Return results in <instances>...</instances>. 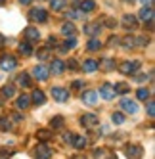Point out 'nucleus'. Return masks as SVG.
<instances>
[{
  "label": "nucleus",
  "instance_id": "aec40b11",
  "mask_svg": "<svg viewBox=\"0 0 155 159\" xmlns=\"http://www.w3.org/2000/svg\"><path fill=\"white\" fill-rule=\"evenodd\" d=\"M19 86H23V88H29L31 86V75L29 73H21L19 77H17V81H16Z\"/></svg>",
  "mask_w": 155,
  "mask_h": 159
},
{
  "label": "nucleus",
  "instance_id": "6e6d98bb",
  "mask_svg": "<svg viewBox=\"0 0 155 159\" xmlns=\"http://www.w3.org/2000/svg\"><path fill=\"white\" fill-rule=\"evenodd\" d=\"M4 2H6V0H0V6H2V4H4Z\"/></svg>",
  "mask_w": 155,
  "mask_h": 159
},
{
  "label": "nucleus",
  "instance_id": "c9c22d12",
  "mask_svg": "<svg viewBox=\"0 0 155 159\" xmlns=\"http://www.w3.org/2000/svg\"><path fill=\"white\" fill-rule=\"evenodd\" d=\"M12 129V123H10V119L8 117H0V130H10Z\"/></svg>",
  "mask_w": 155,
  "mask_h": 159
},
{
  "label": "nucleus",
  "instance_id": "603ef678",
  "mask_svg": "<svg viewBox=\"0 0 155 159\" xmlns=\"http://www.w3.org/2000/svg\"><path fill=\"white\" fill-rule=\"evenodd\" d=\"M4 44H6V39H4V35H0V48H2Z\"/></svg>",
  "mask_w": 155,
  "mask_h": 159
},
{
  "label": "nucleus",
  "instance_id": "3c124183",
  "mask_svg": "<svg viewBox=\"0 0 155 159\" xmlns=\"http://www.w3.org/2000/svg\"><path fill=\"white\" fill-rule=\"evenodd\" d=\"M140 2H142L144 6H151V4H153V0H140Z\"/></svg>",
  "mask_w": 155,
  "mask_h": 159
},
{
  "label": "nucleus",
  "instance_id": "2f4dec72",
  "mask_svg": "<svg viewBox=\"0 0 155 159\" xmlns=\"http://www.w3.org/2000/svg\"><path fill=\"white\" fill-rule=\"evenodd\" d=\"M14 94H16V88L12 86V84H8V86H4L2 88V98H14Z\"/></svg>",
  "mask_w": 155,
  "mask_h": 159
},
{
  "label": "nucleus",
  "instance_id": "f257e3e1",
  "mask_svg": "<svg viewBox=\"0 0 155 159\" xmlns=\"http://www.w3.org/2000/svg\"><path fill=\"white\" fill-rule=\"evenodd\" d=\"M52 98L60 102V104H63V102L69 100V88H63V86H52Z\"/></svg>",
  "mask_w": 155,
  "mask_h": 159
},
{
  "label": "nucleus",
  "instance_id": "de8ad7c7",
  "mask_svg": "<svg viewBox=\"0 0 155 159\" xmlns=\"http://www.w3.org/2000/svg\"><path fill=\"white\" fill-rule=\"evenodd\" d=\"M119 42H121V39H119V37H111V39H109V46H117Z\"/></svg>",
  "mask_w": 155,
  "mask_h": 159
},
{
  "label": "nucleus",
  "instance_id": "5fc2aeb1",
  "mask_svg": "<svg viewBox=\"0 0 155 159\" xmlns=\"http://www.w3.org/2000/svg\"><path fill=\"white\" fill-rule=\"evenodd\" d=\"M73 159H86L84 155H77V157H73Z\"/></svg>",
  "mask_w": 155,
  "mask_h": 159
},
{
  "label": "nucleus",
  "instance_id": "6e6552de",
  "mask_svg": "<svg viewBox=\"0 0 155 159\" xmlns=\"http://www.w3.org/2000/svg\"><path fill=\"white\" fill-rule=\"evenodd\" d=\"M98 115L96 113H84V115L81 117V125L82 127H86V129H94L96 125H98Z\"/></svg>",
  "mask_w": 155,
  "mask_h": 159
},
{
  "label": "nucleus",
  "instance_id": "ddd939ff",
  "mask_svg": "<svg viewBox=\"0 0 155 159\" xmlns=\"http://www.w3.org/2000/svg\"><path fill=\"white\" fill-rule=\"evenodd\" d=\"M23 37H25V40L27 42H38V39H40V33H38V29L37 27H27L25 31H23Z\"/></svg>",
  "mask_w": 155,
  "mask_h": 159
},
{
  "label": "nucleus",
  "instance_id": "09e8293b",
  "mask_svg": "<svg viewBox=\"0 0 155 159\" xmlns=\"http://www.w3.org/2000/svg\"><path fill=\"white\" fill-rule=\"evenodd\" d=\"M69 69H79V63H77V60H69Z\"/></svg>",
  "mask_w": 155,
  "mask_h": 159
},
{
  "label": "nucleus",
  "instance_id": "f03ea898",
  "mask_svg": "<svg viewBox=\"0 0 155 159\" xmlns=\"http://www.w3.org/2000/svg\"><path fill=\"white\" fill-rule=\"evenodd\" d=\"M140 65H142L140 61H123L119 65V71L123 75H134V73H138Z\"/></svg>",
  "mask_w": 155,
  "mask_h": 159
},
{
  "label": "nucleus",
  "instance_id": "a878e982",
  "mask_svg": "<svg viewBox=\"0 0 155 159\" xmlns=\"http://www.w3.org/2000/svg\"><path fill=\"white\" fill-rule=\"evenodd\" d=\"M17 52H19V54H23V56H31V54H33L31 42H27V40H25V42H21L19 46H17Z\"/></svg>",
  "mask_w": 155,
  "mask_h": 159
},
{
  "label": "nucleus",
  "instance_id": "cd10ccee",
  "mask_svg": "<svg viewBox=\"0 0 155 159\" xmlns=\"http://www.w3.org/2000/svg\"><path fill=\"white\" fill-rule=\"evenodd\" d=\"M65 4H67V0H50V8L54 10V12H60V10H63Z\"/></svg>",
  "mask_w": 155,
  "mask_h": 159
},
{
  "label": "nucleus",
  "instance_id": "f704fd0d",
  "mask_svg": "<svg viewBox=\"0 0 155 159\" xmlns=\"http://www.w3.org/2000/svg\"><path fill=\"white\" fill-rule=\"evenodd\" d=\"M132 77H134V81L136 83H146V81H151V79H153V71L151 73H148V75H132Z\"/></svg>",
  "mask_w": 155,
  "mask_h": 159
},
{
  "label": "nucleus",
  "instance_id": "412c9836",
  "mask_svg": "<svg viewBox=\"0 0 155 159\" xmlns=\"http://www.w3.org/2000/svg\"><path fill=\"white\" fill-rule=\"evenodd\" d=\"M73 146L77 148V150H84V148L88 146V140L84 138V136H81V134H77V136H75V140H73Z\"/></svg>",
  "mask_w": 155,
  "mask_h": 159
},
{
  "label": "nucleus",
  "instance_id": "dca6fc26",
  "mask_svg": "<svg viewBox=\"0 0 155 159\" xmlns=\"http://www.w3.org/2000/svg\"><path fill=\"white\" fill-rule=\"evenodd\" d=\"M82 69H84V73H96L98 69H100V61L98 60H84V63H82Z\"/></svg>",
  "mask_w": 155,
  "mask_h": 159
},
{
  "label": "nucleus",
  "instance_id": "e433bc0d",
  "mask_svg": "<svg viewBox=\"0 0 155 159\" xmlns=\"http://www.w3.org/2000/svg\"><path fill=\"white\" fill-rule=\"evenodd\" d=\"M50 50H52V48H48V46H46V48H40V50L37 52L38 60H48V58H50Z\"/></svg>",
  "mask_w": 155,
  "mask_h": 159
},
{
  "label": "nucleus",
  "instance_id": "72a5a7b5",
  "mask_svg": "<svg viewBox=\"0 0 155 159\" xmlns=\"http://www.w3.org/2000/svg\"><path fill=\"white\" fill-rule=\"evenodd\" d=\"M111 123L113 125H123L125 123V113H121V111L113 113V115H111Z\"/></svg>",
  "mask_w": 155,
  "mask_h": 159
},
{
  "label": "nucleus",
  "instance_id": "b1692460",
  "mask_svg": "<svg viewBox=\"0 0 155 159\" xmlns=\"http://www.w3.org/2000/svg\"><path fill=\"white\" fill-rule=\"evenodd\" d=\"M86 48L90 50V52H96V50L102 48V42H100V39H96V37H90V40H88V44H86Z\"/></svg>",
  "mask_w": 155,
  "mask_h": 159
},
{
  "label": "nucleus",
  "instance_id": "9d476101",
  "mask_svg": "<svg viewBox=\"0 0 155 159\" xmlns=\"http://www.w3.org/2000/svg\"><path fill=\"white\" fill-rule=\"evenodd\" d=\"M33 77L42 83V81H46V79L50 77V69H48L46 65H37L35 69H33Z\"/></svg>",
  "mask_w": 155,
  "mask_h": 159
},
{
  "label": "nucleus",
  "instance_id": "4c0bfd02",
  "mask_svg": "<svg viewBox=\"0 0 155 159\" xmlns=\"http://www.w3.org/2000/svg\"><path fill=\"white\" fill-rule=\"evenodd\" d=\"M146 111H148V117H149V119H153V117H155V102H151V100L148 102Z\"/></svg>",
  "mask_w": 155,
  "mask_h": 159
},
{
  "label": "nucleus",
  "instance_id": "bb28decb",
  "mask_svg": "<svg viewBox=\"0 0 155 159\" xmlns=\"http://www.w3.org/2000/svg\"><path fill=\"white\" fill-rule=\"evenodd\" d=\"M67 19H84V12L82 10H69V12H65Z\"/></svg>",
  "mask_w": 155,
  "mask_h": 159
},
{
  "label": "nucleus",
  "instance_id": "423d86ee",
  "mask_svg": "<svg viewBox=\"0 0 155 159\" xmlns=\"http://www.w3.org/2000/svg\"><path fill=\"white\" fill-rule=\"evenodd\" d=\"M125 153L128 155V159H140L144 155V148L140 144H128L125 148Z\"/></svg>",
  "mask_w": 155,
  "mask_h": 159
},
{
  "label": "nucleus",
  "instance_id": "1a4fd4ad",
  "mask_svg": "<svg viewBox=\"0 0 155 159\" xmlns=\"http://www.w3.org/2000/svg\"><path fill=\"white\" fill-rule=\"evenodd\" d=\"M121 23H123L125 29L134 31V29H138V17H136V16H130V14H125L123 19H121Z\"/></svg>",
  "mask_w": 155,
  "mask_h": 159
},
{
  "label": "nucleus",
  "instance_id": "a18cd8bd",
  "mask_svg": "<svg viewBox=\"0 0 155 159\" xmlns=\"http://www.w3.org/2000/svg\"><path fill=\"white\" fill-rule=\"evenodd\" d=\"M104 21H105V25H107V27H111V29L117 25V21H115V19H111V17H105Z\"/></svg>",
  "mask_w": 155,
  "mask_h": 159
},
{
  "label": "nucleus",
  "instance_id": "5701e85b",
  "mask_svg": "<svg viewBox=\"0 0 155 159\" xmlns=\"http://www.w3.org/2000/svg\"><path fill=\"white\" fill-rule=\"evenodd\" d=\"M81 10L84 14L94 12V10H96V2H94V0H82V2H81Z\"/></svg>",
  "mask_w": 155,
  "mask_h": 159
},
{
  "label": "nucleus",
  "instance_id": "f8f14e48",
  "mask_svg": "<svg viewBox=\"0 0 155 159\" xmlns=\"http://www.w3.org/2000/svg\"><path fill=\"white\" fill-rule=\"evenodd\" d=\"M100 96H102L104 100H111V98H115L117 94H115V88H113V84L104 83L102 86H100Z\"/></svg>",
  "mask_w": 155,
  "mask_h": 159
},
{
  "label": "nucleus",
  "instance_id": "6ab92c4d",
  "mask_svg": "<svg viewBox=\"0 0 155 159\" xmlns=\"http://www.w3.org/2000/svg\"><path fill=\"white\" fill-rule=\"evenodd\" d=\"M16 106H17V109H27V107L31 106V96L21 94V96L17 98V102H16Z\"/></svg>",
  "mask_w": 155,
  "mask_h": 159
},
{
  "label": "nucleus",
  "instance_id": "8fccbe9b",
  "mask_svg": "<svg viewBox=\"0 0 155 159\" xmlns=\"http://www.w3.org/2000/svg\"><path fill=\"white\" fill-rule=\"evenodd\" d=\"M12 117H14V121H16V123H21V121H23V117H21V115H19V113H14V115H12Z\"/></svg>",
  "mask_w": 155,
  "mask_h": 159
},
{
  "label": "nucleus",
  "instance_id": "4be33fe9",
  "mask_svg": "<svg viewBox=\"0 0 155 159\" xmlns=\"http://www.w3.org/2000/svg\"><path fill=\"white\" fill-rule=\"evenodd\" d=\"M61 35L63 37H75V25L71 23V21L61 25Z\"/></svg>",
  "mask_w": 155,
  "mask_h": 159
},
{
  "label": "nucleus",
  "instance_id": "9b49d317",
  "mask_svg": "<svg viewBox=\"0 0 155 159\" xmlns=\"http://www.w3.org/2000/svg\"><path fill=\"white\" fill-rule=\"evenodd\" d=\"M119 106H121V109H123L125 113H136L138 111V104L134 100H130V98H123Z\"/></svg>",
  "mask_w": 155,
  "mask_h": 159
},
{
  "label": "nucleus",
  "instance_id": "393cba45",
  "mask_svg": "<svg viewBox=\"0 0 155 159\" xmlns=\"http://www.w3.org/2000/svg\"><path fill=\"white\" fill-rule=\"evenodd\" d=\"M75 46H77V39L75 37H67V39H65V42L61 44V50L67 52V50H73Z\"/></svg>",
  "mask_w": 155,
  "mask_h": 159
},
{
  "label": "nucleus",
  "instance_id": "4d7b16f0",
  "mask_svg": "<svg viewBox=\"0 0 155 159\" xmlns=\"http://www.w3.org/2000/svg\"><path fill=\"white\" fill-rule=\"evenodd\" d=\"M125 2H132V0H125Z\"/></svg>",
  "mask_w": 155,
  "mask_h": 159
},
{
  "label": "nucleus",
  "instance_id": "2eb2a0df",
  "mask_svg": "<svg viewBox=\"0 0 155 159\" xmlns=\"http://www.w3.org/2000/svg\"><path fill=\"white\" fill-rule=\"evenodd\" d=\"M149 19H153V6H144L142 10H140V14H138V21H149Z\"/></svg>",
  "mask_w": 155,
  "mask_h": 159
},
{
  "label": "nucleus",
  "instance_id": "58836bf2",
  "mask_svg": "<svg viewBox=\"0 0 155 159\" xmlns=\"http://www.w3.org/2000/svg\"><path fill=\"white\" fill-rule=\"evenodd\" d=\"M14 155V150H6V148H0V159H8Z\"/></svg>",
  "mask_w": 155,
  "mask_h": 159
},
{
  "label": "nucleus",
  "instance_id": "c85d7f7f",
  "mask_svg": "<svg viewBox=\"0 0 155 159\" xmlns=\"http://www.w3.org/2000/svg\"><path fill=\"white\" fill-rule=\"evenodd\" d=\"M37 138H38L40 142H46V140H50V138H52V132H50V130H46V129H40V130L37 132Z\"/></svg>",
  "mask_w": 155,
  "mask_h": 159
},
{
  "label": "nucleus",
  "instance_id": "a19ab883",
  "mask_svg": "<svg viewBox=\"0 0 155 159\" xmlns=\"http://www.w3.org/2000/svg\"><path fill=\"white\" fill-rule=\"evenodd\" d=\"M102 65L105 67V69H107V71H109V69H113V67H115V63H113V60H111V58H105Z\"/></svg>",
  "mask_w": 155,
  "mask_h": 159
},
{
  "label": "nucleus",
  "instance_id": "79ce46f5",
  "mask_svg": "<svg viewBox=\"0 0 155 159\" xmlns=\"http://www.w3.org/2000/svg\"><path fill=\"white\" fill-rule=\"evenodd\" d=\"M75 132H65V136H63V140L67 142V144H73V140H75Z\"/></svg>",
  "mask_w": 155,
  "mask_h": 159
},
{
  "label": "nucleus",
  "instance_id": "c03bdc74",
  "mask_svg": "<svg viewBox=\"0 0 155 159\" xmlns=\"http://www.w3.org/2000/svg\"><path fill=\"white\" fill-rule=\"evenodd\" d=\"M84 86V81H73L71 83V88H75V90H81Z\"/></svg>",
  "mask_w": 155,
  "mask_h": 159
},
{
  "label": "nucleus",
  "instance_id": "ea45409f",
  "mask_svg": "<svg viewBox=\"0 0 155 159\" xmlns=\"http://www.w3.org/2000/svg\"><path fill=\"white\" fill-rule=\"evenodd\" d=\"M123 46L125 48H134V37H126V39H123Z\"/></svg>",
  "mask_w": 155,
  "mask_h": 159
},
{
  "label": "nucleus",
  "instance_id": "f3484780",
  "mask_svg": "<svg viewBox=\"0 0 155 159\" xmlns=\"http://www.w3.org/2000/svg\"><path fill=\"white\" fill-rule=\"evenodd\" d=\"M82 31H84L86 37H98L100 31H102V25H100V23H88Z\"/></svg>",
  "mask_w": 155,
  "mask_h": 159
},
{
  "label": "nucleus",
  "instance_id": "49530a36",
  "mask_svg": "<svg viewBox=\"0 0 155 159\" xmlns=\"http://www.w3.org/2000/svg\"><path fill=\"white\" fill-rule=\"evenodd\" d=\"M54 46H58V39L56 37H50L48 39V48H54Z\"/></svg>",
  "mask_w": 155,
  "mask_h": 159
},
{
  "label": "nucleus",
  "instance_id": "0eeeda50",
  "mask_svg": "<svg viewBox=\"0 0 155 159\" xmlns=\"http://www.w3.org/2000/svg\"><path fill=\"white\" fill-rule=\"evenodd\" d=\"M81 100H82L84 106L94 107V106H98V92H96V90H86V92H82Z\"/></svg>",
  "mask_w": 155,
  "mask_h": 159
},
{
  "label": "nucleus",
  "instance_id": "4468645a",
  "mask_svg": "<svg viewBox=\"0 0 155 159\" xmlns=\"http://www.w3.org/2000/svg\"><path fill=\"white\" fill-rule=\"evenodd\" d=\"M31 102L37 104V106H44V104H46V94H44L40 88H35L33 94H31Z\"/></svg>",
  "mask_w": 155,
  "mask_h": 159
},
{
  "label": "nucleus",
  "instance_id": "a211bd4d",
  "mask_svg": "<svg viewBox=\"0 0 155 159\" xmlns=\"http://www.w3.org/2000/svg\"><path fill=\"white\" fill-rule=\"evenodd\" d=\"M50 71H52L54 75H63V71H65V63H63L61 60H54V61L50 63Z\"/></svg>",
  "mask_w": 155,
  "mask_h": 159
},
{
  "label": "nucleus",
  "instance_id": "7ed1b4c3",
  "mask_svg": "<svg viewBox=\"0 0 155 159\" xmlns=\"http://www.w3.org/2000/svg\"><path fill=\"white\" fill-rule=\"evenodd\" d=\"M16 67H17V60L14 58V56L6 54V56L0 58V69H2V71H14Z\"/></svg>",
  "mask_w": 155,
  "mask_h": 159
},
{
  "label": "nucleus",
  "instance_id": "37998d69",
  "mask_svg": "<svg viewBox=\"0 0 155 159\" xmlns=\"http://www.w3.org/2000/svg\"><path fill=\"white\" fill-rule=\"evenodd\" d=\"M134 42H138L140 46H148V44H149V39H146V37H138V39H134Z\"/></svg>",
  "mask_w": 155,
  "mask_h": 159
},
{
  "label": "nucleus",
  "instance_id": "39448f33",
  "mask_svg": "<svg viewBox=\"0 0 155 159\" xmlns=\"http://www.w3.org/2000/svg\"><path fill=\"white\" fill-rule=\"evenodd\" d=\"M29 19L31 21H37V23H44V21L48 19V12L42 8H33L29 12Z\"/></svg>",
  "mask_w": 155,
  "mask_h": 159
},
{
  "label": "nucleus",
  "instance_id": "864d4df0",
  "mask_svg": "<svg viewBox=\"0 0 155 159\" xmlns=\"http://www.w3.org/2000/svg\"><path fill=\"white\" fill-rule=\"evenodd\" d=\"M33 0H19V4H23V6H27V4H31Z\"/></svg>",
  "mask_w": 155,
  "mask_h": 159
},
{
  "label": "nucleus",
  "instance_id": "473e14b6",
  "mask_svg": "<svg viewBox=\"0 0 155 159\" xmlns=\"http://www.w3.org/2000/svg\"><path fill=\"white\" fill-rule=\"evenodd\" d=\"M113 88H115V94H126L130 86H128L126 83H117V84H115Z\"/></svg>",
  "mask_w": 155,
  "mask_h": 159
},
{
  "label": "nucleus",
  "instance_id": "7c9ffc66",
  "mask_svg": "<svg viewBox=\"0 0 155 159\" xmlns=\"http://www.w3.org/2000/svg\"><path fill=\"white\" fill-rule=\"evenodd\" d=\"M63 123H65L63 117H61V115H56V117H52L50 127H52V129H61V127H63Z\"/></svg>",
  "mask_w": 155,
  "mask_h": 159
},
{
  "label": "nucleus",
  "instance_id": "20e7f679",
  "mask_svg": "<svg viewBox=\"0 0 155 159\" xmlns=\"http://www.w3.org/2000/svg\"><path fill=\"white\" fill-rule=\"evenodd\" d=\"M52 150H50V146L48 144H38L35 148V152H33V155H35V159H50L52 157Z\"/></svg>",
  "mask_w": 155,
  "mask_h": 159
},
{
  "label": "nucleus",
  "instance_id": "c756f323",
  "mask_svg": "<svg viewBox=\"0 0 155 159\" xmlns=\"http://www.w3.org/2000/svg\"><path fill=\"white\" fill-rule=\"evenodd\" d=\"M149 94H151V90L149 88H146V86H144V88H138V92H136V96H138V100H149Z\"/></svg>",
  "mask_w": 155,
  "mask_h": 159
}]
</instances>
